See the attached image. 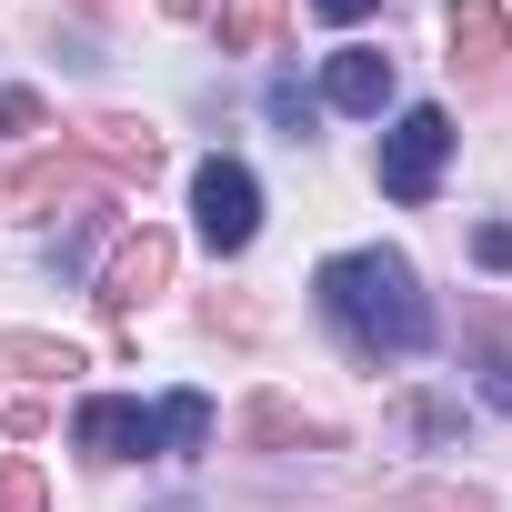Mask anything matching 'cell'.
I'll return each mask as SVG.
<instances>
[{
  "mask_svg": "<svg viewBox=\"0 0 512 512\" xmlns=\"http://www.w3.org/2000/svg\"><path fill=\"white\" fill-rule=\"evenodd\" d=\"M171 262H181V241L141 221V231H121V251H111V272H101V292H91V302H101L111 322H131L151 292H171Z\"/></svg>",
  "mask_w": 512,
  "mask_h": 512,
  "instance_id": "3957f363",
  "label": "cell"
},
{
  "mask_svg": "<svg viewBox=\"0 0 512 512\" xmlns=\"http://www.w3.org/2000/svg\"><path fill=\"white\" fill-rule=\"evenodd\" d=\"M292 0H221V51H272Z\"/></svg>",
  "mask_w": 512,
  "mask_h": 512,
  "instance_id": "7c38bea8",
  "label": "cell"
},
{
  "mask_svg": "<svg viewBox=\"0 0 512 512\" xmlns=\"http://www.w3.org/2000/svg\"><path fill=\"white\" fill-rule=\"evenodd\" d=\"M81 452H91V462H141V452H161V442H151V412H141V402L91 392V402H81Z\"/></svg>",
  "mask_w": 512,
  "mask_h": 512,
  "instance_id": "52a82bcc",
  "label": "cell"
},
{
  "mask_svg": "<svg viewBox=\"0 0 512 512\" xmlns=\"http://www.w3.org/2000/svg\"><path fill=\"white\" fill-rule=\"evenodd\" d=\"M0 372L11 382H71V372H91L71 342H51V332H0Z\"/></svg>",
  "mask_w": 512,
  "mask_h": 512,
  "instance_id": "30bf717a",
  "label": "cell"
},
{
  "mask_svg": "<svg viewBox=\"0 0 512 512\" xmlns=\"http://www.w3.org/2000/svg\"><path fill=\"white\" fill-rule=\"evenodd\" d=\"M392 512H492V502L462 482H412V492H392Z\"/></svg>",
  "mask_w": 512,
  "mask_h": 512,
  "instance_id": "5bb4252c",
  "label": "cell"
},
{
  "mask_svg": "<svg viewBox=\"0 0 512 512\" xmlns=\"http://www.w3.org/2000/svg\"><path fill=\"white\" fill-rule=\"evenodd\" d=\"M161 11H171V21H191V11H201V0H161Z\"/></svg>",
  "mask_w": 512,
  "mask_h": 512,
  "instance_id": "ffe728a7",
  "label": "cell"
},
{
  "mask_svg": "<svg viewBox=\"0 0 512 512\" xmlns=\"http://www.w3.org/2000/svg\"><path fill=\"white\" fill-rule=\"evenodd\" d=\"M251 442H312V452H332V422H312L282 392H262V402H251Z\"/></svg>",
  "mask_w": 512,
  "mask_h": 512,
  "instance_id": "8fae6325",
  "label": "cell"
},
{
  "mask_svg": "<svg viewBox=\"0 0 512 512\" xmlns=\"http://www.w3.org/2000/svg\"><path fill=\"white\" fill-rule=\"evenodd\" d=\"M91 181H101V171H91L81 151H41V161H21V171H11V191H0V201H11L21 221H51V211H71Z\"/></svg>",
  "mask_w": 512,
  "mask_h": 512,
  "instance_id": "8992f818",
  "label": "cell"
},
{
  "mask_svg": "<svg viewBox=\"0 0 512 512\" xmlns=\"http://www.w3.org/2000/svg\"><path fill=\"white\" fill-rule=\"evenodd\" d=\"M442 161H452V121L442 111H402L382 131V191L392 201H432L442 191Z\"/></svg>",
  "mask_w": 512,
  "mask_h": 512,
  "instance_id": "7a4b0ae2",
  "label": "cell"
},
{
  "mask_svg": "<svg viewBox=\"0 0 512 512\" xmlns=\"http://www.w3.org/2000/svg\"><path fill=\"white\" fill-rule=\"evenodd\" d=\"M81 11H111V0H81Z\"/></svg>",
  "mask_w": 512,
  "mask_h": 512,
  "instance_id": "44dd1931",
  "label": "cell"
},
{
  "mask_svg": "<svg viewBox=\"0 0 512 512\" xmlns=\"http://www.w3.org/2000/svg\"><path fill=\"white\" fill-rule=\"evenodd\" d=\"M312 11H322V21H342V31H352V21H372V11H382V0H312Z\"/></svg>",
  "mask_w": 512,
  "mask_h": 512,
  "instance_id": "d6986e66",
  "label": "cell"
},
{
  "mask_svg": "<svg viewBox=\"0 0 512 512\" xmlns=\"http://www.w3.org/2000/svg\"><path fill=\"white\" fill-rule=\"evenodd\" d=\"M0 512H51V482H41V462H0Z\"/></svg>",
  "mask_w": 512,
  "mask_h": 512,
  "instance_id": "9a60e30c",
  "label": "cell"
},
{
  "mask_svg": "<svg viewBox=\"0 0 512 512\" xmlns=\"http://www.w3.org/2000/svg\"><path fill=\"white\" fill-rule=\"evenodd\" d=\"M442 41H452V71L492 81V71H502V0H452V11H442Z\"/></svg>",
  "mask_w": 512,
  "mask_h": 512,
  "instance_id": "ba28073f",
  "label": "cell"
},
{
  "mask_svg": "<svg viewBox=\"0 0 512 512\" xmlns=\"http://www.w3.org/2000/svg\"><path fill=\"white\" fill-rule=\"evenodd\" d=\"M151 442H161V452H201V442H211V402H201V392H171V402L151 412Z\"/></svg>",
  "mask_w": 512,
  "mask_h": 512,
  "instance_id": "4fadbf2b",
  "label": "cell"
},
{
  "mask_svg": "<svg viewBox=\"0 0 512 512\" xmlns=\"http://www.w3.org/2000/svg\"><path fill=\"white\" fill-rule=\"evenodd\" d=\"M472 251H482V272H512V221H482Z\"/></svg>",
  "mask_w": 512,
  "mask_h": 512,
  "instance_id": "ac0fdd59",
  "label": "cell"
},
{
  "mask_svg": "<svg viewBox=\"0 0 512 512\" xmlns=\"http://www.w3.org/2000/svg\"><path fill=\"white\" fill-rule=\"evenodd\" d=\"M71 151H81L101 181H151V171H161V131L131 121V111H91V121L71 131Z\"/></svg>",
  "mask_w": 512,
  "mask_h": 512,
  "instance_id": "5b68a950",
  "label": "cell"
},
{
  "mask_svg": "<svg viewBox=\"0 0 512 512\" xmlns=\"http://www.w3.org/2000/svg\"><path fill=\"white\" fill-rule=\"evenodd\" d=\"M322 312L342 322V342L362 362L432 342V302H422V282H412L402 251H342V262H322Z\"/></svg>",
  "mask_w": 512,
  "mask_h": 512,
  "instance_id": "6da1fadb",
  "label": "cell"
},
{
  "mask_svg": "<svg viewBox=\"0 0 512 512\" xmlns=\"http://www.w3.org/2000/svg\"><path fill=\"white\" fill-rule=\"evenodd\" d=\"M191 211H201V241L211 251H251V231H262V181H251L241 161H201Z\"/></svg>",
  "mask_w": 512,
  "mask_h": 512,
  "instance_id": "277c9868",
  "label": "cell"
},
{
  "mask_svg": "<svg viewBox=\"0 0 512 512\" xmlns=\"http://www.w3.org/2000/svg\"><path fill=\"white\" fill-rule=\"evenodd\" d=\"M272 121H282V131H292V141H302V131H312V101H302V81H272Z\"/></svg>",
  "mask_w": 512,
  "mask_h": 512,
  "instance_id": "e0dca14e",
  "label": "cell"
},
{
  "mask_svg": "<svg viewBox=\"0 0 512 512\" xmlns=\"http://www.w3.org/2000/svg\"><path fill=\"white\" fill-rule=\"evenodd\" d=\"M0 131H51V111H41V91H0Z\"/></svg>",
  "mask_w": 512,
  "mask_h": 512,
  "instance_id": "2e32d148",
  "label": "cell"
},
{
  "mask_svg": "<svg viewBox=\"0 0 512 512\" xmlns=\"http://www.w3.org/2000/svg\"><path fill=\"white\" fill-rule=\"evenodd\" d=\"M322 101H332V111H382V101H392V51H332Z\"/></svg>",
  "mask_w": 512,
  "mask_h": 512,
  "instance_id": "9c48e42d",
  "label": "cell"
}]
</instances>
